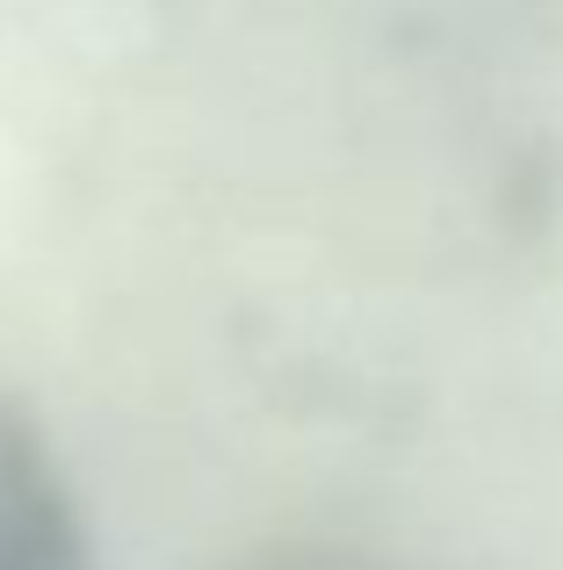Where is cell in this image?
<instances>
[{
	"label": "cell",
	"instance_id": "6da1fadb",
	"mask_svg": "<svg viewBox=\"0 0 563 570\" xmlns=\"http://www.w3.org/2000/svg\"><path fill=\"white\" fill-rule=\"evenodd\" d=\"M0 570H95L66 470L14 404H0Z\"/></svg>",
	"mask_w": 563,
	"mask_h": 570
},
{
	"label": "cell",
	"instance_id": "7a4b0ae2",
	"mask_svg": "<svg viewBox=\"0 0 563 570\" xmlns=\"http://www.w3.org/2000/svg\"><path fill=\"white\" fill-rule=\"evenodd\" d=\"M231 570H412L383 549H354V542H275V549H254Z\"/></svg>",
	"mask_w": 563,
	"mask_h": 570
}]
</instances>
